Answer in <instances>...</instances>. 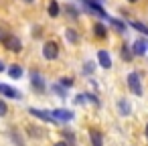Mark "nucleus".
<instances>
[{
  "label": "nucleus",
  "instance_id": "obj_30",
  "mask_svg": "<svg viewBox=\"0 0 148 146\" xmlns=\"http://www.w3.org/2000/svg\"><path fill=\"white\" fill-rule=\"evenodd\" d=\"M146 138H148V124H146Z\"/></svg>",
  "mask_w": 148,
  "mask_h": 146
},
{
  "label": "nucleus",
  "instance_id": "obj_14",
  "mask_svg": "<svg viewBox=\"0 0 148 146\" xmlns=\"http://www.w3.org/2000/svg\"><path fill=\"white\" fill-rule=\"evenodd\" d=\"M63 12L69 14V19H79V10H77L75 6H71V4H65V6H63Z\"/></svg>",
  "mask_w": 148,
  "mask_h": 146
},
{
  "label": "nucleus",
  "instance_id": "obj_9",
  "mask_svg": "<svg viewBox=\"0 0 148 146\" xmlns=\"http://www.w3.org/2000/svg\"><path fill=\"white\" fill-rule=\"evenodd\" d=\"M89 140H91V144H93V146H103L101 132H99V130H95V128H91V130H89Z\"/></svg>",
  "mask_w": 148,
  "mask_h": 146
},
{
  "label": "nucleus",
  "instance_id": "obj_22",
  "mask_svg": "<svg viewBox=\"0 0 148 146\" xmlns=\"http://www.w3.org/2000/svg\"><path fill=\"white\" fill-rule=\"evenodd\" d=\"M85 97H87L85 93H79V95L75 97V104H77V106H81V104H85Z\"/></svg>",
  "mask_w": 148,
  "mask_h": 146
},
{
  "label": "nucleus",
  "instance_id": "obj_15",
  "mask_svg": "<svg viewBox=\"0 0 148 146\" xmlns=\"http://www.w3.org/2000/svg\"><path fill=\"white\" fill-rule=\"evenodd\" d=\"M8 75H10L12 79H18V77L23 75V67H21V65H10V67H8Z\"/></svg>",
  "mask_w": 148,
  "mask_h": 146
},
{
  "label": "nucleus",
  "instance_id": "obj_23",
  "mask_svg": "<svg viewBox=\"0 0 148 146\" xmlns=\"http://www.w3.org/2000/svg\"><path fill=\"white\" fill-rule=\"evenodd\" d=\"M63 136H65V138L69 140V144H73V142H75V138H73V134H71L69 130H63Z\"/></svg>",
  "mask_w": 148,
  "mask_h": 146
},
{
  "label": "nucleus",
  "instance_id": "obj_16",
  "mask_svg": "<svg viewBox=\"0 0 148 146\" xmlns=\"http://www.w3.org/2000/svg\"><path fill=\"white\" fill-rule=\"evenodd\" d=\"M110 23H112V27H114L118 33H124V31H126V25H124L122 21H118V19H110Z\"/></svg>",
  "mask_w": 148,
  "mask_h": 146
},
{
  "label": "nucleus",
  "instance_id": "obj_10",
  "mask_svg": "<svg viewBox=\"0 0 148 146\" xmlns=\"http://www.w3.org/2000/svg\"><path fill=\"white\" fill-rule=\"evenodd\" d=\"M146 43H144V39H138L136 43H134V47H132V51H134V55H138V57H142L144 53H146Z\"/></svg>",
  "mask_w": 148,
  "mask_h": 146
},
{
  "label": "nucleus",
  "instance_id": "obj_21",
  "mask_svg": "<svg viewBox=\"0 0 148 146\" xmlns=\"http://www.w3.org/2000/svg\"><path fill=\"white\" fill-rule=\"evenodd\" d=\"M59 83H61V85H65V87H71V85H73V79H71V77H63Z\"/></svg>",
  "mask_w": 148,
  "mask_h": 146
},
{
  "label": "nucleus",
  "instance_id": "obj_13",
  "mask_svg": "<svg viewBox=\"0 0 148 146\" xmlns=\"http://www.w3.org/2000/svg\"><path fill=\"white\" fill-rule=\"evenodd\" d=\"M59 12H61V8H59V2H57V0H51V2H49V16H59Z\"/></svg>",
  "mask_w": 148,
  "mask_h": 146
},
{
  "label": "nucleus",
  "instance_id": "obj_20",
  "mask_svg": "<svg viewBox=\"0 0 148 146\" xmlns=\"http://www.w3.org/2000/svg\"><path fill=\"white\" fill-rule=\"evenodd\" d=\"M53 91H55V93H57L61 99H65V89H63L61 85H55V87H53Z\"/></svg>",
  "mask_w": 148,
  "mask_h": 146
},
{
  "label": "nucleus",
  "instance_id": "obj_18",
  "mask_svg": "<svg viewBox=\"0 0 148 146\" xmlns=\"http://www.w3.org/2000/svg\"><path fill=\"white\" fill-rule=\"evenodd\" d=\"M130 27H134L136 31H140V33H144V35L148 33V27H146V25H142V23H138V21H132V23H130Z\"/></svg>",
  "mask_w": 148,
  "mask_h": 146
},
{
  "label": "nucleus",
  "instance_id": "obj_31",
  "mask_svg": "<svg viewBox=\"0 0 148 146\" xmlns=\"http://www.w3.org/2000/svg\"><path fill=\"white\" fill-rule=\"evenodd\" d=\"M128 2H132V4H134V2H138V0H128Z\"/></svg>",
  "mask_w": 148,
  "mask_h": 146
},
{
  "label": "nucleus",
  "instance_id": "obj_1",
  "mask_svg": "<svg viewBox=\"0 0 148 146\" xmlns=\"http://www.w3.org/2000/svg\"><path fill=\"white\" fill-rule=\"evenodd\" d=\"M43 57H45L47 61H55V59L59 57V47H57V43L47 41L45 47H43Z\"/></svg>",
  "mask_w": 148,
  "mask_h": 146
},
{
  "label": "nucleus",
  "instance_id": "obj_5",
  "mask_svg": "<svg viewBox=\"0 0 148 146\" xmlns=\"http://www.w3.org/2000/svg\"><path fill=\"white\" fill-rule=\"evenodd\" d=\"M29 114L35 116V118H39V120H45V122H49V124H55V122H57L51 112H43V110H37V108H29Z\"/></svg>",
  "mask_w": 148,
  "mask_h": 146
},
{
  "label": "nucleus",
  "instance_id": "obj_25",
  "mask_svg": "<svg viewBox=\"0 0 148 146\" xmlns=\"http://www.w3.org/2000/svg\"><path fill=\"white\" fill-rule=\"evenodd\" d=\"M85 95H87V99H89V101H93V104H99V101H97V97H95L93 93H85Z\"/></svg>",
  "mask_w": 148,
  "mask_h": 146
},
{
  "label": "nucleus",
  "instance_id": "obj_26",
  "mask_svg": "<svg viewBox=\"0 0 148 146\" xmlns=\"http://www.w3.org/2000/svg\"><path fill=\"white\" fill-rule=\"evenodd\" d=\"M93 71V63H85V73H91Z\"/></svg>",
  "mask_w": 148,
  "mask_h": 146
},
{
  "label": "nucleus",
  "instance_id": "obj_8",
  "mask_svg": "<svg viewBox=\"0 0 148 146\" xmlns=\"http://www.w3.org/2000/svg\"><path fill=\"white\" fill-rule=\"evenodd\" d=\"M0 93L6 95V97H12V99H21V91L12 89L10 85H0Z\"/></svg>",
  "mask_w": 148,
  "mask_h": 146
},
{
  "label": "nucleus",
  "instance_id": "obj_2",
  "mask_svg": "<svg viewBox=\"0 0 148 146\" xmlns=\"http://www.w3.org/2000/svg\"><path fill=\"white\" fill-rule=\"evenodd\" d=\"M128 87L134 95H142V83H140V75L136 71H132L128 75Z\"/></svg>",
  "mask_w": 148,
  "mask_h": 146
},
{
  "label": "nucleus",
  "instance_id": "obj_19",
  "mask_svg": "<svg viewBox=\"0 0 148 146\" xmlns=\"http://www.w3.org/2000/svg\"><path fill=\"white\" fill-rule=\"evenodd\" d=\"M120 112H122L124 116H128V114H130V104L122 99V101H120Z\"/></svg>",
  "mask_w": 148,
  "mask_h": 146
},
{
  "label": "nucleus",
  "instance_id": "obj_17",
  "mask_svg": "<svg viewBox=\"0 0 148 146\" xmlns=\"http://www.w3.org/2000/svg\"><path fill=\"white\" fill-rule=\"evenodd\" d=\"M132 57H134V51H130V47L124 45V47H122V59H124V61H130Z\"/></svg>",
  "mask_w": 148,
  "mask_h": 146
},
{
  "label": "nucleus",
  "instance_id": "obj_27",
  "mask_svg": "<svg viewBox=\"0 0 148 146\" xmlns=\"http://www.w3.org/2000/svg\"><path fill=\"white\" fill-rule=\"evenodd\" d=\"M55 146H69V144H67V142H57Z\"/></svg>",
  "mask_w": 148,
  "mask_h": 146
},
{
  "label": "nucleus",
  "instance_id": "obj_24",
  "mask_svg": "<svg viewBox=\"0 0 148 146\" xmlns=\"http://www.w3.org/2000/svg\"><path fill=\"white\" fill-rule=\"evenodd\" d=\"M6 112H8V108H6V104L0 99V116H6Z\"/></svg>",
  "mask_w": 148,
  "mask_h": 146
},
{
  "label": "nucleus",
  "instance_id": "obj_4",
  "mask_svg": "<svg viewBox=\"0 0 148 146\" xmlns=\"http://www.w3.org/2000/svg\"><path fill=\"white\" fill-rule=\"evenodd\" d=\"M2 43H4V47H6L8 51H14V53L23 51V43H21V39H16V37H12V35H6V39H4Z\"/></svg>",
  "mask_w": 148,
  "mask_h": 146
},
{
  "label": "nucleus",
  "instance_id": "obj_29",
  "mask_svg": "<svg viewBox=\"0 0 148 146\" xmlns=\"http://www.w3.org/2000/svg\"><path fill=\"white\" fill-rule=\"evenodd\" d=\"M23 2H27V4H33V2H35V0H23Z\"/></svg>",
  "mask_w": 148,
  "mask_h": 146
},
{
  "label": "nucleus",
  "instance_id": "obj_12",
  "mask_svg": "<svg viewBox=\"0 0 148 146\" xmlns=\"http://www.w3.org/2000/svg\"><path fill=\"white\" fill-rule=\"evenodd\" d=\"M65 37H67V41H69V43H73V45H77V43H79V33H77V31H73V29H67V31H65Z\"/></svg>",
  "mask_w": 148,
  "mask_h": 146
},
{
  "label": "nucleus",
  "instance_id": "obj_3",
  "mask_svg": "<svg viewBox=\"0 0 148 146\" xmlns=\"http://www.w3.org/2000/svg\"><path fill=\"white\" fill-rule=\"evenodd\" d=\"M31 85H33V89L37 93H43L45 91V79H43V75L39 71H31Z\"/></svg>",
  "mask_w": 148,
  "mask_h": 146
},
{
  "label": "nucleus",
  "instance_id": "obj_7",
  "mask_svg": "<svg viewBox=\"0 0 148 146\" xmlns=\"http://www.w3.org/2000/svg\"><path fill=\"white\" fill-rule=\"evenodd\" d=\"M97 61H99V65H101L103 69H110V67H112V57H110V53H108L106 49H99V51H97Z\"/></svg>",
  "mask_w": 148,
  "mask_h": 146
},
{
  "label": "nucleus",
  "instance_id": "obj_28",
  "mask_svg": "<svg viewBox=\"0 0 148 146\" xmlns=\"http://www.w3.org/2000/svg\"><path fill=\"white\" fill-rule=\"evenodd\" d=\"M4 69H6V67H4V63H2V61H0V73H2Z\"/></svg>",
  "mask_w": 148,
  "mask_h": 146
},
{
  "label": "nucleus",
  "instance_id": "obj_11",
  "mask_svg": "<svg viewBox=\"0 0 148 146\" xmlns=\"http://www.w3.org/2000/svg\"><path fill=\"white\" fill-rule=\"evenodd\" d=\"M93 35H95L97 39H106V37H108V31H106L103 25L97 23V25H93Z\"/></svg>",
  "mask_w": 148,
  "mask_h": 146
},
{
  "label": "nucleus",
  "instance_id": "obj_6",
  "mask_svg": "<svg viewBox=\"0 0 148 146\" xmlns=\"http://www.w3.org/2000/svg\"><path fill=\"white\" fill-rule=\"evenodd\" d=\"M51 114L55 116V120H57V122H69V120H73V118H75V116H73V112H69V110H61V108H59V110H53Z\"/></svg>",
  "mask_w": 148,
  "mask_h": 146
}]
</instances>
